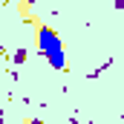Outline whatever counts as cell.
Here are the masks:
<instances>
[{
	"instance_id": "obj_1",
	"label": "cell",
	"mask_w": 124,
	"mask_h": 124,
	"mask_svg": "<svg viewBox=\"0 0 124 124\" xmlns=\"http://www.w3.org/2000/svg\"><path fill=\"white\" fill-rule=\"evenodd\" d=\"M38 52L46 58V63L52 69H63L66 66V55H63V43L61 35L52 29V26H38Z\"/></svg>"
},
{
	"instance_id": "obj_2",
	"label": "cell",
	"mask_w": 124,
	"mask_h": 124,
	"mask_svg": "<svg viewBox=\"0 0 124 124\" xmlns=\"http://www.w3.org/2000/svg\"><path fill=\"white\" fill-rule=\"evenodd\" d=\"M26 58H29V52H26V46H20V49H15L12 63H15V66H20V63H26Z\"/></svg>"
},
{
	"instance_id": "obj_3",
	"label": "cell",
	"mask_w": 124,
	"mask_h": 124,
	"mask_svg": "<svg viewBox=\"0 0 124 124\" xmlns=\"http://www.w3.org/2000/svg\"><path fill=\"white\" fill-rule=\"evenodd\" d=\"M26 124H46L43 118H26Z\"/></svg>"
},
{
	"instance_id": "obj_4",
	"label": "cell",
	"mask_w": 124,
	"mask_h": 124,
	"mask_svg": "<svg viewBox=\"0 0 124 124\" xmlns=\"http://www.w3.org/2000/svg\"><path fill=\"white\" fill-rule=\"evenodd\" d=\"M113 3H116V9H118V12H124V0H113Z\"/></svg>"
},
{
	"instance_id": "obj_5",
	"label": "cell",
	"mask_w": 124,
	"mask_h": 124,
	"mask_svg": "<svg viewBox=\"0 0 124 124\" xmlns=\"http://www.w3.org/2000/svg\"><path fill=\"white\" fill-rule=\"evenodd\" d=\"M69 124H78V118H69Z\"/></svg>"
}]
</instances>
